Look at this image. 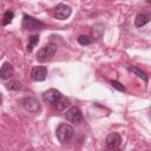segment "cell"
<instances>
[{
    "label": "cell",
    "mask_w": 151,
    "mask_h": 151,
    "mask_svg": "<svg viewBox=\"0 0 151 151\" xmlns=\"http://www.w3.org/2000/svg\"><path fill=\"white\" fill-rule=\"evenodd\" d=\"M73 133H74V130L71 125L68 124H60L58 127H57V131H55V134H57V138L58 140L61 143V144H66L68 143L72 137H73Z\"/></svg>",
    "instance_id": "6da1fadb"
},
{
    "label": "cell",
    "mask_w": 151,
    "mask_h": 151,
    "mask_svg": "<svg viewBox=\"0 0 151 151\" xmlns=\"http://www.w3.org/2000/svg\"><path fill=\"white\" fill-rule=\"evenodd\" d=\"M22 28L25 31H40L45 28V24L31 15L25 14L22 18Z\"/></svg>",
    "instance_id": "7a4b0ae2"
},
{
    "label": "cell",
    "mask_w": 151,
    "mask_h": 151,
    "mask_svg": "<svg viewBox=\"0 0 151 151\" xmlns=\"http://www.w3.org/2000/svg\"><path fill=\"white\" fill-rule=\"evenodd\" d=\"M55 52H57V46L51 42V44L45 45L44 47H41V48L38 51L37 58H38L39 60H41V61H46V60L52 59V58L54 57Z\"/></svg>",
    "instance_id": "3957f363"
},
{
    "label": "cell",
    "mask_w": 151,
    "mask_h": 151,
    "mask_svg": "<svg viewBox=\"0 0 151 151\" xmlns=\"http://www.w3.org/2000/svg\"><path fill=\"white\" fill-rule=\"evenodd\" d=\"M61 96H63V94H61L58 90H55V88H50V90H47V91H45V92L42 93V100H44L45 103L50 104L51 106H54V107H55V105H57L58 101L60 100Z\"/></svg>",
    "instance_id": "277c9868"
},
{
    "label": "cell",
    "mask_w": 151,
    "mask_h": 151,
    "mask_svg": "<svg viewBox=\"0 0 151 151\" xmlns=\"http://www.w3.org/2000/svg\"><path fill=\"white\" fill-rule=\"evenodd\" d=\"M21 103H22L24 109L26 111H28L29 113H39L40 110H41L40 103L34 97H25Z\"/></svg>",
    "instance_id": "5b68a950"
},
{
    "label": "cell",
    "mask_w": 151,
    "mask_h": 151,
    "mask_svg": "<svg viewBox=\"0 0 151 151\" xmlns=\"http://www.w3.org/2000/svg\"><path fill=\"white\" fill-rule=\"evenodd\" d=\"M105 144H106V146H107L110 150H116V149H118V147L120 146V144H122V138H120L119 133H117V132H111V133H109V134L106 136V138H105Z\"/></svg>",
    "instance_id": "8992f818"
},
{
    "label": "cell",
    "mask_w": 151,
    "mask_h": 151,
    "mask_svg": "<svg viewBox=\"0 0 151 151\" xmlns=\"http://www.w3.org/2000/svg\"><path fill=\"white\" fill-rule=\"evenodd\" d=\"M65 118H66V120H68L70 123H79L81 119H83V113H81V111L78 109V107H76V106H72V107H70L67 111H66V113H65Z\"/></svg>",
    "instance_id": "52a82bcc"
},
{
    "label": "cell",
    "mask_w": 151,
    "mask_h": 151,
    "mask_svg": "<svg viewBox=\"0 0 151 151\" xmlns=\"http://www.w3.org/2000/svg\"><path fill=\"white\" fill-rule=\"evenodd\" d=\"M71 15V7L65 4H59L54 8V17L59 20H65Z\"/></svg>",
    "instance_id": "ba28073f"
},
{
    "label": "cell",
    "mask_w": 151,
    "mask_h": 151,
    "mask_svg": "<svg viewBox=\"0 0 151 151\" xmlns=\"http://www.w3.org/2000/svg\"><path fill=\"white\" fill-rule=\"evenodd\" d=\"M47 67L46 66H35L31 72V78L35 81H42L46 79Z\"/></svg>",
    "instance_id": "9c48e42d"
},
{
    "label": "cell",
    "mask_w": 151,
    "mask_h": 151,
    "mask_svg": "<svg viewBox=\"0 0 151 151\" xmlns=\"http://www.w3.org/2000/svg\"><path fill=\"white\" fill-rule=\"evenodd\" d=\"M14 73V68L9 63H5L0 68V78L1 79H9Z\"/></svg>",
    "instance_id": "30bf717a"
},
{
    "label": "cell",
    "mask_w": 151,
    "mask_h": 151,
    "mask_svg": "<svg viewBox=\"0 0 151 151\" xmlns=\"http://www.w3.org/2000/svg\"><path fill=\"white\" fill-rule=\"evenodd\" d=\"M150 21V17L147 14H138L134 19V26L136 27H143Z\"/></svg>",
    "instance_id": "8fae6325"
},
{
    "label": "cell",
    "mask_w": 151,
    "mask_h": 151,
    "mask_svg": "<svg viewBox=\"0 0 151 151\" xmlns=\"http://www.w3.org/2000/svg\"><path fill=\"white\" fill-rule=\"evenodd\" d=\"M127 70H129L130 72H132L133 74H136L137 77L142 78L144 81H147V80H149V77L146 76V73H145V72H143V71H140L139 68H137V67H134V66H129V67H127Z\"/></svg>",
    "instance_id": "7c38bea8"
},
{
    "label": "cell",
    "mask_w": 151,
    "mask_h": 151,
    "mask_svg": "<svg viewBox=\"0 0 151 151\" xmlns=\"http://www.w3.org/2000/svg\"><path fill=\"white\" fill-rule=\"evenodd\" d=\"M39 41V37L38 35H31L29 39H28V44H27V52H32L33 48L35 47V45L38 44Z\"/></svg>",
    "instance_id": "4fadbf2b"
},
{
    "label": "cell",
    "mask_w": 151,
    "mask_h": 151,
    "mask_svg": "<svg viewBox=\"0 0 151 151\" xmlns=\"http://www.w3.org/2000/svg\"><path fill=\"white\" fill-rule=\"evenodd\" d=\"M68 105H70V100H68L66 97L61 96V98H60V100L58 101V104L55 105V107H57V110L63 111V110H64V109H66Z\"/></svg>",
    "instance_id": "5bb4252c"
},
{
    "label": "cell",
    "mask_w": 151,
    "mask_h": 151,
    "mask_svg": "<svg viewBox=\"0 0 151 151\" xmlns=\"http://www.w3.org/2000/svg\"><path fill=\"white\" fill-rule=\"evenodd\" d=\"M14 18V12L13 11H6L5 14H4V18H2V21L1 24L5 26V25H8Z\"/></svg>",
    "instance_id": "9a60e30c"
},
{
    "label": "cell",
    "mask_w": 151,
    "mask_h": 151,
    "mask_svg": "<svg viewBox=\"0 0 151 151\" xmlns=\"http://www.w3.org/2000/svg\"><path fill=\"white\" fill-rule=\"evenodd\" d=\"M6 88L9 91H18L21 88V83L18 80H12V81L6 84Z\"/></svg>",
    "instance_id": "2e32d148"
},
{
    "label": "cell",
    "mask_w": 151,
    "mask_h": 151,
    "mask_svg": "<svg viewBox=\"0 0 151 151\" xmlns=\"http://www.w3.org/2000/svg\"><path fill=\"white\" fill-rule=\"evenodd\" d=\"M77 40H78V42H79L80 45H90L91 41H92L88 35H79Z\"/></svg>",
    "instance_id": "e0dca14e"
},
{
    "label": "cell",
    "mask_w": 151,
    "mask_h": 151,
    "mask_svg": "<svg viewBox=\"0 0 151 151\" xmlns=\"http://www.w3.org/2000/svg\"><path fill=\"white\" fill-rule=\"evenodd\" d=\"M110 84H111L114 88H117L118 91H125V87H124L120 83H118V81H116V80H111V81H110Z\"/></svg>",
    "instance_id": "ac0fdd59"
},
{
    "label": "cell",
    "mask_w": 151,
    "mask_h": 151,
    "mask_svg": "<svg viewBox=\"0 0 151 151\" xmlns=\"http://www.w3.org/2000/svg\"><path fill=\"white\" fill-rule=\"evenodd\" d=\"M0 101H1V94H0Z\"/></svg>",
    "instance_id": "d6986e66"
}]
</instances>
